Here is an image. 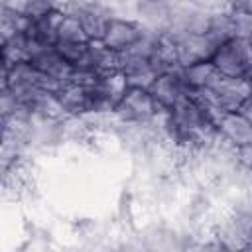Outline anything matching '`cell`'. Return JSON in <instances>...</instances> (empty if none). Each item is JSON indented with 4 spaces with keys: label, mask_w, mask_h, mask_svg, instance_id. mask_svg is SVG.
I'll use <instances>...</instances> for the list:
<instances>
[{
    "label": "cell",
    "mask_w": 252,
    "mask_h": 252,
    "mask_svg": "<svg viewBox=\"0 0 252 252\" xmlns=\"http://www.w3.org/2000/svg\"><path fill=\"white\" fill-rule=\"evenodd\" d=\"M112 252H148V250L140 236H126L112 248Z\"/></svg>",
    "instance_id": "e0dca14e"
},
{
    "label": "cell",
    "mask_w": 252,
    "mask_h": 252,
    "mask_svg": "<svg viewBox=\"0 0 252 252\" xmlns=\"http://www.w3.org/2000/svg\"><path fill=\"white\" fill-rule=\"evenodd\" d=\"M238 112H240V114H244V116H246V118L252 122V93H250V96H248V98L242 102V106L238 108Z\"/></svg>",
    "instance_id": "ac0fdd59"
},
{
    "label": "cell",
    "mask_w": 252,
    "mask_h": 252,
    "mask_svg": "<svg viewBox=\"0 0 252 252\" xmlns=\"http://www.w3.org/2000/svg\"><path fill=\"white\" fill-rule=\"evenodd\" d=\"M144 32H146V28L136 18H126V16L116 14L110 20L108 28H106L102 43L106 47H110L112 51L124 53V51H128L130 47H134L142 39Z\"/></svg>",
    "instance_id": "9c48e42d"
},
{
    "label": "cell",
    "mask_w": 252,
    "mask_h": 252,
    "mask_svg": "<svg viewBox=\"0 0 252 252\" xmlns=\"http://www.w3.org/2000/svg\"><path fill=\"white\" fill-rule=\"evenodd\" d=\"M244 252H252V240H250V244L246 246V250H244Z\"/></svg>",
    "instance_id": "d6986e66"
},
{
    "label": "cell",
    "mask_w": 252,
    "mask_h": 252,
    "mask_svg": "<svg viewBox=\"0 0 252 252\" xmlns=\"http://www.w3.org/2000/svg\"><path fill=\"white\" fill-rule=\"evenodd\" d=\"M217 136L230 148L242 150L252 146V122L236 112H224L217 118Z\"/></svg>",
    "instance_id": "30bf717a"
},
{
    "label": "cell",
    "mask_w": 252,
    "mask_h": 252,
    "mask_svg": "<svg viewBox=\"0 0 252 252\" xmlns=\"http://www.w3.org/2000/svg\"><path fill=\"white\" fill-rule=\"evenodd\" d=\"M89 35L83 28V24L71 16V14H63L57 26V35H55V45H81V43H89Z\"/></svg>",
    "instance_id": "4fadbf2b"
},
{
    "label": "cell",
    "mask_w": 252,
    "mask_h": 252,
    "mask_svg": "<svg viewBox=\"0 0 252 252\" xmlns=\"http://www.w3.org/2000/svg\"><path fill=\"white\" fill-rule=\"evenodd\" d=\"M213 65L222 77L252 83V39L232 37L224 41L217 49L213 57Z\"/></svg>",
    "instance_id": "3957f363"
},
{
    "label": "cell",
    "mask_w": 252,
    "mask_h": 252,
    "mask_svg": "<svg viewBox=\"0 0 252 252\" xmlns=\"http://www.w3.org/2000/svg\"><path fill=\"white\" fill-rule=\"evenodd\" d=\"M185 79H187V85H189V91L191 94H197V93H203L205 89H209L215 79L220 75L217 71V67L213 65V61H207V63H197V65H191V67H185Z\"/></svg>",
    "instance_id": "5bb4252c"
},
{
    "label": "cell",
    "mask_w": 252,
    "mask_h": 252,
    "mask_svg": "<svg viewBox=\"0 0 252 252\" xmlns=\"http://www.w3.org/2000/svg\"><path fill=\"white\" fill-rule=\"evenodd\" d=\"M59 10L63 14H71L75 16L91 41H102L106 28L110 24V20L116 16L112 12L110 6L106 4H98V2H75V4H59Z\"/></svg>",
    "instance_id": "5b68a950"
},
{
    "label": "cell",
    "mask_w": 252,
    "mask_h": 252,
    "mask_svg": "<svg viewBox=\"0 0 252 252\" xmlns=\"http://www.w3.org/2000/svg\"><path fill=\"white\" fill-rule=\"evenodd\" d=\"M24 18H28L30 22L32 20H37L45 14H49L51 10L57 8V4H51V2H41V0H26V2H10Z\"/></svg>",
    "instance_id": "2e32d148"
},
{
    "label": "cell",
    "mask_w": 252,
    "mask_h": 252,
    "mask_svg": "<svg viewBox=\"0 0 252 252\" xmlns=\"http://www.w3.org/2000/svg\"><path fill=\"white\" fill-rule=\"evenodd\" d=\"M250 93H252L250 81L219 75L209 89H205L203 93H197L195 96L215 114V118H219L224 112H236L242 106V102L250 96Z\"/></svg>",
    "instance_id": "7a4b0ae2"
},
{
    "label": "cell",
    "mask_w": 252,
    "mask_h": 252,
    "mask_svg": "<svg viewBox=\"0 0 252 252\" xmlns=\"http://www.w3.org/2000/svg\"><path fill=\"white\" fill-rule=\"evenodd\" d=\"M222 244L215 238L213 230H205V232H195L189 234L187 244H185V252H222Z\"/></svg>",
    "instance_id": "9a60e30c"
},
{
    "label": "cell",
    "mask_w": 252,
    "mask_h": 252,
    "mask_svg": "<svg viewBox=\"0 0 252 252\" xmlns=\"http://www.w3.org/2000/svg\"><path fill=\"white\" fill-rule=\"evenodd\" d=\"M150 93H152L154 100L158 102L159 110H163V112L171 110L179 100H183L185 96L191 94L183 67H171V69H165L163 73H159L158 79L154 81V85L150 87Z\"/></svg>",
    "instance_id": "52a82bcc"
},
{
    "label": "cell",
    "mask_w": 252,
    "mask_h": 252,
    "mask_svg": "<svg viewBox=\"0 0 252 252\" xmlns=\"http://www.w3.org/2000/svg\"><path fill=\"white\" fill-rule=\"evenodd\" d=\"M43 77H47L49 81H53L59 89H63L67 83H71L73 79V67L59 55V51L53 47H41L33 59L30 61Z\"/></svg>",
    "instance_id": "7c38bea8"
},
{
    "label": "cell",
    "mask_w": 252,
    "mask_h": 252,
    "mask_svg": "<svg viewBox=\"0 0 252 252\" xmlns=\"http://www.w3.org/2000/svg\"><path fill=\"white\" fill-rule=\"evenodd\" d=\"M222 252H234V250H222Z\"/></svg>",
    "instance_id": "ffe728a7"
},
{
    "label": "cell",
    "mask_w": 252,
    "mask_h": 252,
    "mask_svg": "<svg viewBox=\"0 0 252 252\" xmlns=\"http://www.w3.org/2000/svg\"><path fill=\"white\" fill-rule=\"evenodd\" d=\"M59 106L65 114V118H85L93 114V94L91 87L83 83H67L59 93H55Z\"/></svg>",
    "instance_id": "8fae6325"
},
{
    "label": "cell",
    "mask_w": 252,
    "mask_h": 252,
    "mask_svg": "<svg viewBox=\"0 0 252 252\" xmlns=\"http://www.w3.org/2000/svg\"><path fill=\"white\" fill-rule=\"evenodd\" d=\"M159 112L161 110L148 89L128 87V91L124 93V96L120 98V102L114 110V116L122 124H140L142 126V124L154 122Z\"/></svg>",
    "instance_id": "277c9868"
},
{
    "label": "cell",
    "mask_w": 252,
    "mask_h": 252,
    "mask_svg": "<svg viewBox=\"0 0 252 252\" xmlns=\"http://www.w3.org/2000/svg\"><path fill=\"white\" fill-rule=\"evenodd\" d=\"M148 252H185L189 232L167 222H152L140 234Z\"/></svg>",
    "instance_id": "ba28073f"
},
{
    "label": "cell",
    "mask_w": 252,
    "mask_h": 252,
    "mask_svg": "<svg viewBox=\"0 0 252 252\" xmlns=\"http://www.w3.org/2000/svg\"><path fill=\"white\" fill-rule=\"evenodd\" d=\"M213 234L224 250H246V246L252 240V201L246 193L215 217Z\"/></svg>",
    "instance_id": "6da1fadb"
},
{
    "label": "cell",
    "mask_w": 252,
    "mask_h": 252,
    "mask_svg": "<svg viewBox=\"0 0 252 252\" xmlns=\"http://www.w3.org/2000/svg\"><path fill=\"white\" fill-rule=\"evenodd\" d=\"M169 37V35H167ZM175 43V53H177V65L179 67H191L197 63H207L213 61L217 49L220 47L209 32L203 33H185L171 37Z\"/></svg>",
    "instance_id": "8992f818"
}]
</instances>
